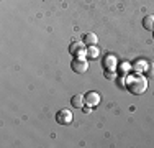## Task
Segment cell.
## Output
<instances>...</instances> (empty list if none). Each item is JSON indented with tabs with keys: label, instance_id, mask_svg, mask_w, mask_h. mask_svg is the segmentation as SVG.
Here are the masks:
<instances>
[{
	"label": "cell",
	"instance_id": "cell-1",
	"mask_svg": "<svg viewBox=\"0 0 154 148\" xmlns=\"http://www.w3.org/2000/svg\"><path fill=\"white\" fill-rule=\"evenodd\" d=\"M126 89L133 95H141L148 89V79L143 76H134V77H126Z\"/></svg>",
	"mask_w": 154,
	"mask_h": 148
},
{
	"label": "cell",
	"instance_id": "cell-2",
	"mask_svg": "<svg viewBox=\"0 0 154 148\" xmlns=\"http://www.w3.org/2000/svg\"><path fill=\"white\" fill-rule=\"evenodd\" d=\"M69 53L74 58H85L87 56V44L84 41H72L69 46Z\"/></svg>",
	"mask_w": 154,
	"mask_h": 148
},
{
	"label": "cell",
	"instance_id": "cell-3",
	"mask_svg": "<svg viewBox=\"0 0 154 148\" xmlns=\"http://www.w3.org/2000/svg\"><path fill=\"white\" fill-rule=\"evenodd\" d=\"M71 68H72V71L77 72V74H84V72H87V69H89V63H87L85 58H74Z\"/></svg>",
	"mask_w": 154,
	"mask_h": 148
},
{
	"label": "cell",
	"instance_id": "cell-4",
	"mask_svg": "<svg viewBox=\"0 0 154 148\" xmlns=\"http://www.w3.org/2000/svg\"><path fill=\"white\" fill-rule=\"evenodd\" d=\"M72 112L69 109H61L59 112L56 114V122L59 125H69L72 122Z\"/></svg>",
	"mask_w": 154,
	"mask_h": 148
},
{
	"label": "cell",
	"instance_id": "cell-5",
	"mask_svg": "<svg viewBox=\"0 0 154 148\" xmlns=\"http://www.w3.org/2000/svg\"><path fill=\"white\" fill-rule=\"evenodd\" d=\"M84 99H85V105H89V107H97L102 101L100 94H98V92H94V91L87 92V94L84 95Z\"/></svg>",
	"mask_w": 154,
	"mask_h": 148
},
{
	"label": "cell",
	"instance_id": "cell-6",
	"mask_svg": "<svg viewBox=\"0 0 154 148\" xmlns=\"http://www.w3.org/2000/svg\"><path fill=\"white\" fill-rule=\"evenodd\" d=\"M71 104H72V107H77V109H82V107L85 105V99H84V95H82V94H75V95H72Z\"/></svg>",
	"mask_w": 154,
	"mask_h": 148
},
{
	"label": "cell",
	"instance_id": "cell-7",
	"mask_svg": "<svg viewBox=\"0 0 154 148\" xmlns=\"http://www.w3.org/2000/svg\"><path fill=\"white\" fill-rule=\"evenodd\" d=\"M84 43L87 44V46H95V44L98 43V38L95 33H85L84 35Z\"/></svg>",
	"mask_w": 154,
	"mask_h": 148
},
{
	"label": "cell",
	"instance_id": "cell-8",
	"mask_svg": "<svg viewBox=\"0 0 154 148\" xmlns=\"http://www.w3.org/2000/svg\"><path fill=\"white\" fill-rule=\"evenodd\" d=\"M143 27H144V30L154 31V15H146L143 18Z\"/></svg>",
	"mask_w": 154,
	"mask_h": 148
},
{
	"label": "cell",
	"instance_id": "cell-9",
	"mask_svg": "<svg viewBox=\"0 0 154 148\" xmlns=\"http://www.w3.org/2000/svg\"><path fill=\"white\" fill-rule=\"evenodd\" d=\"M103 66H105V69L115 71V69H116V58L115 56H107L103 59Z\"/></svg>",
	"mask_w": 154,
	"mask_h": 148
},
{
	"label": "cell",
	"instance_id": "cell-10",
	"mask_svg": "<svg viewBox=\"0 0 154 148\" xmlns=\"http://www.w3.org/2000/svg\"><path fill=\"white\" fill-rule=\"evenodd\" d=\"M100 56V51H98L97 46H89L87 48V58L89 59H97Z\"/></svg>",
	"mask_w": 154,
	"mask_h": 148
},
{
	"label": "cell",
	"instance_id": "cell-11",
	"mask_svg": "<svg viewBox=\"0 0 154 148\" xmlns=\"http://www.w3.org/2000/svg\"><path fill=\"white\" fill-rule=\"evenodd\" d=\"M133 69L136 72H143V71H146V69H148V66H146V63L144 61H136L133 64Z\"/></svg>",
	"mask_w": 154,
	"mask_h": 148
},
{
	"label": "cell",
	"instance_id": "cell-12",
	"mask_svg": "<svg viewBox=\"0 0 154 148\" xmlns=\"http://www.w3.org/2000/svg\"><path fill=\"white\" fill-rule=\"evenodd\" d=\"M105 77L110 81H113V79H116V72L115 71H110V69H105Z\"/></svg>",
	"mask_w": 154,
	"mask_h": 148
},
{
	"label": "cell",
	"instance_id": "cell-13",
	"mask_svg": "<svg viewBox=\"0 0 154 148\" xmlns=\"http://www.w3.org/2000/svg\"><path fill=\"white\" fill-rule=\"evenodd\" d=\"M146 72H148L149 77H154V64H149L148 69H146Z\"/></svg>",
	"mask_w": 154,
	"mask_h": 148
},
{
	"label": "cell",
	"instance_id": "cell-14",
	"mask_svg": "<svg viewBox=\"0 0 154 148\" xmlns=\"http://www.w3.org/2000/svg\"><path fill=\"white\" fill-rule=\"evenodd\" d=\"M130 69H131V64H128V63H123L122 68H120V71H122V72H126V71H130Z\"/></svg>",
	"mask_w": 154,
	"mask_h": 148
},
{
	"label": "cell",
	"instance_id": "cell-15",
	"mask_svg": "<svg viewBox=\"0 0 154 148\" xmlns=\"http://www.w3.org/2000/svg\"><path fill=\"white\" fill-rule=\"evenodd\" d=\"M90 109H92V107H82L84 114H89V112H90Z\"/></svg>",
	"mask_w": 154,
	"mask_h": 148
},
{
	"label": "cell",
	"instance_id": "cell-16",
	"mask_svg": "<svg viewBox=\"0 0 154 148\" xmlns=\"http://www.w3.org/2000/svg\"><path fill=\"white\" fill-rule=\"evenodd\" d=\"M152 35H154V31H152Z\"/></svg>",
	"mask_w": 154,
	"mask_h": 148
}]
</instances>
